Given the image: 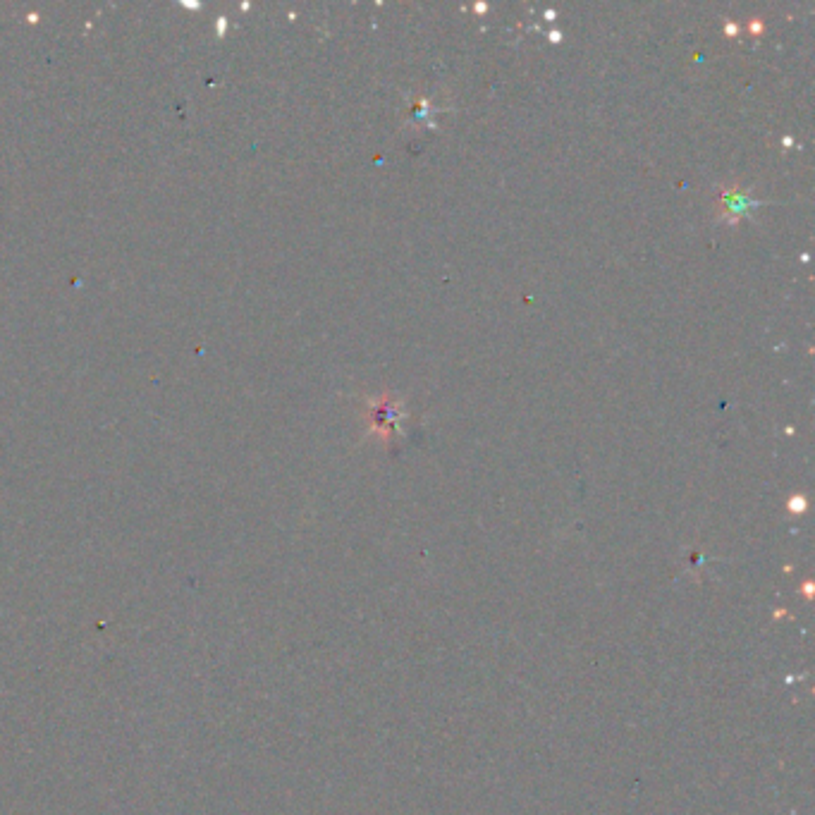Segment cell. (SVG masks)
Wrapping results in <instances>:
<instances>
[{"mask_svg":"<svg viewBox=\"0 0 815 815\" xmlns=\"http://www.w3.org/2000/svg\"><path fill=\"white\" fill-rule=\"evenodd\" d=\"M715 201H718V216L729 225H737L739 220L749 218L761 206V199H756L753 192L739 185L720 187L718 194H715Z\"/></svg>","mask_w":815,"mask_h":815,"instance_id":"cell-1","label":"cell"},{"mask_svg":"<svg viewBox=\"0 0 815 815\" xmlns=\"http://www.w3.org/2000/svg\"><path fill=\"white\" fill-rule=\"evenodd\" d=\"M751 32H753V34H761V32H763V22H761V20H758V22L753 20V22H751Z\"/></svg>","mask_w":815,"mask_h":815,"instance_id":"cell-3","label":"cell"},{"mask_svg":"<svg viewBox=\"0 0 815 815\" xmlns=\"http://www.w3.org/2000/svg\"><path fill=\"white\" fill-rule=\"evenodd\" d=\"M366 419H369L371 431L385 438V443H390L395 435H400V426L404 421L402 404L397 402L392 395L378 397V400H373L369 404V414H366Z\"/></svg>","mask_w":815,"mask_h":815,"instance_id":"cell-2","label":"cell"}]
</instances>
